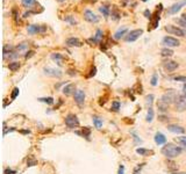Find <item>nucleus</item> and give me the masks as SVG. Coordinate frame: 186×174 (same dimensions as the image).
Here are the masks:
<instances>
[{
  "label": "nucleus",
  "instance_id": "40",
  "mask_svg": "<svg viewBox=\"0 0 186 174\" xmlns=\"http://www.w3.org/2000/svg\"><path fill=\"white\" fill-rule=\"evenodd\" d=\"M178 142L185 148V150H186V136H183V137H179L178 138Z\"/></svg>",
  "mask_w": 186,
  "mask_h": 174
},
{
  "label": "nucleus",
  "instance_id": "39",
  "mask_svg": "<svg viewBox=\"0 0 186 174\" xmlns=\"http://www.w3.org/2000/svg\"><path fill=\"white\" fill-rule=\"evenodd\" d=\"M27 46H28V44H27V43H21V44H19L15 49H17L18 51H22V50L27 49Z\"/></svg>",
  "mask_w": 186,
  "mask_h": 174
},
{
  "label": "nucleus",
  "instance_id": "33",
  "mask_svg": "<svg viewBox=\"0 0 186 174\" xmlns=\"http://www.w3.org/2000/svg\"><path fill=\"white\" fill-rule=\"evenodd\" d=\"M150 84H151V86H157V84H158V76H157V73H154V74H152Z\"/></svg>",
  "mask_w": 186,
  "mask_h": 174
},
{
  "label": "nucleus",
  "instance_id": "18",
  "mask_svg": "<svg viewBox=\"0 0 186 174\" xmlns=\"http://www.w3.org/2000/svg\"><path fill=\"white\" fill-rule=\"evenodd\" d=\"M127 32H128L127 27H121V28H119L117 32L114 34V38H115V40H121L122 37H126V34H128Z\"/></svg>",
  "mask_w": 186,
  "mask_h": 174
},
{
  "label": "nucleus",
  "instance_id": "45",
  "mask_svg": "<svg viewBox=\"0 0 186 174\" xmlns=\"http://www.w3.org/2000/svg\"><path fill=\"white\" fill-rule=\"evenodd\" d=\"M143 14H144V16L147 17V19H149V20H151V17H152V14H151V12H150V10H149V9H145Z\"/></svg>",
  "mask_w": 186,
  "mask_h": 174
},
{
  "label": "nucleus",
  "instance_id": "6",
  "mask_svg": "<svg viewBox=\"0 0 186 174\" xmlns=\"http://www.w3.org/2000/svg\"><path fill=\"white\" fill-rule=\"evenodd\" d=\"M142 34H143V30H142V29H134V30H130L128 34L126 35L124 41L128 42V43H130V42H135V41H136Z\"/></svg>",
  "mask_w": 186,
  "mask_h": 174
},
{
  "label": "nucleus",
  "instance_id": "21",
  "mask_svg": "<svg viewBox=\"0 0 186 174\" xmlns=\"http://www.w3.org/2000/svg\"><path fill=\"white\" fill-rule=\"evenodd\" d=\"M76 134L77 135H79L81 137H85V138L90 140V136H91V129H90L89 127H85V128H83L81 131H76Z\"/></svg>",
  "mask_w": 186,
  "mask_h": 174
},
{
  "label": "nucleus",
  "instance_id": "15",
  "mask_svg": "<svg viewBox=\"0 0 186 174\" xmlns=\"http://www.w3.org/2000/svg\"><path fill=\"white\" fill-rule=\"evenodd\" d=\"M168 130L172 134H184L185 132V129L180 125H177V124H169L168 125Z\"/></svg>",
  "mask_w": 186,
  "mask_h": 174
},
{
  "label": "nucleus",
  "instance_id": "17",
  "mask_svg": "<svg viewBox=\"0 0 186 174\" xmlns=\"http://www.w3.org/2000/svg\"><path fill=\"white\" fill-rule=\"evenodd\" d=\"M65 44H66L68 46H71V48H72V46H77V48H78V46H81V45H83V43L80 42L77 37H70V38H68V40L65 41Z\"/></svg>",
  "mask_w": 186,
  "mask_h": 174
},
{
  "label": "nucleus",
  "instance_id": "14",
  "mask_svg": "<svg viewBox=\"0 0 186 174\" xmlns=\"http://www.w3.org/2000/svg\"><path fill=\"white\" fill-rule=\"evenodd\" d=\"M163 66H164V69L166 70L168 72H172V71H175V70L178 69L179 64L175 61H166V62H164Z\"/></svg>",
  "mask_w": 186,
  "mask_h": 174
},
{
  "label": "nucleus",
  "instance_id": "46",
  "mask_svg": "<svg viewBox=\"0 0 186 174\" xmlns=\"http://www.w3.org/2000/svg\"><path fill=\"white\" fill-rule=\"evenodd\" d=\"M34 55H35V51H33V50H30V51H28V52H27V53H26V56H25V58H26V59H29V58H30V57H33Z\"/></svg>",
  "mask_w": 186,
  "mask_h": 174
},
{
  "label": "nucleus",
  "instance_id": "49",
  "mask_svg": "<svg viewBox=\"0 0 186 174\" xmlns=\"http://www.w3.org/2000/svg\"><path fill=\"white\" fill-rule=\"evenodd\" d=\"M68 73H69L70 76H75L77 72H76V70H75V71H73V70H69V71H68Z\"/></svg>",
  "mask_w": 186,
  "mask_h": 174
},
{
  "label": "nucleus",
  "instance_id": "22",
  "mask_svg": "<svg viewBox=\"0 0 186 174\" xmlns=\"http://www.w3.org/2000/svg\"><path fill=\"white\" fill-rule=\"evenodd\" d=\"M136 153L140 154V156H154V151L152 150H148V148H136Z\"/></svg>",
  "mask_w": 186,
  "mask_h": 174
},
{
  "label": "nucleus",
  "instance_id": "53",
  "mask_svg": "<svg viewBox=\"0 0 186 174\" xmlns=\"http://www.w3.org/2000/svg\"><path fill=\"white\" fill-rule=\"evenodd\" d=\"M58 2H63V1H65V0H57Z\"/></svg>",
  "mask_w": 186,
  "mask_h": 174
},
{
  "label": "nucleus",
  "instance_id": "48",
  "mask_svg": "<svg viewBox=\"0 0 186 174\" xmlns=\"http://www.w3.org/2000/svg\"><path fill=\"white\" fill-rule=\"evenodd\" d=\"M117 174H124V166H123V165H120Z\"/></svg>",
  "mask_w": 186,
  "mask_h": 174
},
{
  "label": "nucleus",
  "instance_id": "44",
  "mask_svg": "<svg viewBox=\"0 0 186 174\" xmlns=\"http://www.w3.org/2000/svg\"><path fill=\"white\" fill-rule=\"evenodd\" d=\"M87 42H89V43L91 44V45H97V44H100V43H99V42L97 41V40L94 38V37H92V38H89V40H87Z\"/></svg>",
  "mask_w": 186,
  "mask_h": 174
},
{
  "label": "nucleus",
  "instance_id": "2",
  "mask_svg": "<svg viewBox=\"0 0 186 174\" xmlns=\"http://www.w3.org/2000/svg\"><path fill=\"white\" fill-rule=\"evenodd\" d=\"M178 94L177 92L175 89H169L166 93H164L162 98H160V101H163L164 104H175L176 100L178 99Z\"/></svg>",
  "mask_w": 186,
  "mask_h": 174
},
{
  "label": "nucleus",
  "instance_id": "13",
  "mask_svg": "<svg viewBox=\"0 0 186 174\" xmlns=\"http://www.w3.org/2000/svg\"><path fill=\"white\" fill-rule=\"evenodd\" d=\"M185 5H186V0H181V1H179V2H176V4H173V5L170 7L169 13H170V14H176V13L179 12Z\"/></svg>",
  "mask_w": 186,
  "mask_h": 174
},
{
  "label": "nucleus",
  "instance_id": "8",
  "mask_svg": "<svg viewBox=\"0 0 186 174\" xmlns=\"http://www.w3.org/2000/svg\"><path fill=\"white\" fill-rule=\"evenodd\" d=\"M165 30L168 32L169 34L177 35V36H180V37L185 36V33H186V30H183L181 28H179V27H177V26H172V25L165 26Z\"/></svg>",
  "mask_w": 186,
  "mask_h": 174
},
{
  "label": "nucleus",
  "instance_id": "55",
  "mask_svg": "<svg viewBox=\"0 0 186 174\" xmlns=\"http://www.w3.org/2000/svg\"><path fill=\"white\" fill-rule=\"evenodd\" d=\"M183 95H184V96H186V93H184V94H183Z\"/></svg>",
  "mask_w": 186,
  "mask_h": 174
},
{
  "label": "nucleus",
  "instance_id": "29",
  "mask_svg": "<svg viewBox=\"0 0 186 174\" xmlns=\"http://www.w3.org/2000/svg\"><path fill=\"white\" fill-rule=\"evenodd\" d=\"M36 4V0H22V5L26 7V8H32L33 5Z\"/></svg>",
  "mask_w": 186,
  "mask_h": 174
},
{
  "label": "nucleus",
  "instance_id": "36",
  "mask_svg": "<svg viewBox=\"0 0 186 174\" xmlns=\"http://www.w3.org/2000/svg\"><path fill=\"white\" fill-rule=\"evenodd\" d=\"M19 93H20V89H19V87H15L13 91H12V94H11V99L12 100H15L17 99V96L19 95Z\"/></svg>",
  "mask_w": 186,
  "mask_h": 174
},
{
  "label": "nucleus",
  "instance_id": "20",
  "mask_svg": "<svg viewBox=\"0 0 186 174\" xmlns=\"http://www.w3.org/2000/svg\"><path fill=\"white\" fill-rule=\"evenodd\" d=\"M51 59H53V62H56L58 66H62V65H63V61H64V57H63L61 53H58V52H55V53H51Z\"/></svg>",
  "mask_w": 186,
  "mask_h": 174
},
{
  "label": "nucleus",
  "instance_id": "19",
  "mask_svg": "<svg viewBox=\"0 0 186 174\" xmlns=\"http://www.w3.org/2000/svg\"><path fill=\"white\" fill-rule=\"evenodd\" d=\"M155 143L157 144V145H163V144H165L166 143V137L162 134V132H157L156 135H155Z\"/></svg>",
  "mask_w": 186,
  "mask_h": 174
},
{
  "label": "nucleus",
  "instance_id": "34",
  "mask_svg": "<svg viewBox=\"0 0 186 174\" xmlns=\"http://www.w3.org/2000/svg\"><path fill=\"white\" fill-rule=\"evenodd\" d=\"M144 163H142V164H139V165L136 166L135 168H134V171H133V174H141V171H142V168L144 167Z\"/></svg>",
  "mask_w": 186,
  "mask_h": 174
},
{
  "label": "nucleus",
  "instance_id": "28",
  "mask_svg": "<svg viewBox=\"0 0 186 174\" xmlns=\"http://www.w3.org/2000/svg\"><path fill=\"white\" fill-rule=\"evenodd\" d=\"M99 10H100V13H102V15L105 17L109 16V7H108V6L102 5L101 7H99Z\"/></svg>",
  "mask_w": 186,
  "mask_h": 174
},
{
  "label": "nucleus",
  "instance_id": "3",
  "mask_svg": "<svg viewBox=\"0 0 186 174\" xmlns=\"http://www.w3.org/2000/svg\"><path fill=\"white\" fill-rule=\"evenodd\" d=\"M64 122H65V125H66L69 129H76V128L79 127V124H80L77 115H75V114H68V115L65 116Z\"/></svg>",
  "mask_w": 186,
  "mask_h": 174
},
{
  "label": "nucleus",
  "instance_id": "9",
  "mask_svg": "<svg viewBox=\"0 0 186 174\" xmlns=\"http://www.w3.org/2000/svg\"><path fill=\"white\" fill-rule=\"evenodd\" d=\"M175 107H176V110L178 112H185L186 110V96L184 95H179L178 99L175 102Z\"/></svg>",
  "mask_w": 186,
  "mask_h": 174
},
{
  "label": "nucleus",
  "instance_id": "24",
  "mask_svg": "<svg viewBox=\"0 0 186 174\" xmlns=\"http://www.w3.org/2000/svg\"><path fill=\"white\" fill-rule=\"evenodd\" d=\"M20 68H21V64H20L19 62H17V61H15V62H11V63L8 64V69L11 70L12 72H17V71H18Z\"/></svg>",
  "mask_w": 186,
  "mask_h": 174
},
{
  "label": "nucleus",
  "instance_id": "50",
  "mask_svg": "<svg viewBox=\"0 0 186 174\" xmlns=\"http://www.w3.org/2000/svg\"><path fill=\"white\" fill-rule=\"evenodd\" d=\"M183 91H184V93H186V82L184 84V86H183Z\"/></svg>",
  "mask_w": 186,
  "mask_h": 174
},
{
  "label": "nucleus",
  "instance_id": "7",
  "mask_svg": "<svg viewBox=\"0 0 186 174\" xmlns=\"http://www.w3.org/2000/svg\"><path fill=\"white\" fill-rule=\"evenodd\" d=\"M162 44H164V45L168 46V48H173V46H179V45H180V42H179V40L176 38V37L165 36V37H163V40H162Z\"/></svg>",
  "mask_w": 186,
  "mask_h": 174
},
{
  "label": "nucleus",
  "instance_id": "37",
  "mask_svg": "<svg viewBox=\"0 0 186 174\" xmlns=\"http://www.w3.org/2000/svg\"><path fill=\"white\" fill-rule=\"evenodd\" d=\"M111 109H112L113 112H119V109H120V102H119V101H113Z\"/></svg>",
  "mask_w": 186,
  "mask_h": 174
},
{
  "label": "nucleus",
  "instance_id": "47",
  "mask_svg": "<svg viewBox=\"0 0 186 174\" xmlns=\"http://www.w3.org/2000/svg\"><path fill=\"white\" fill-rule=\"evenodd\" d=\"M17 172L14 171V170H11V168H6L5 170V172H4V174H15Z\"/></svg>",
  "mask_w": 186,
  "mask_h": 174
},
{
  "label": "nucleus",
  "instance_id": "25",
  "mask_svg": "<svg viewBox=\"0 0 186 174\" xmlns=\"http://www.w3.org/2000/svg\"><path fill=\"white\" fill-rule=\"evenodd\" d=\"M173 50H171L170 48H164V49H162V51H160V55L163 56V57H172L173 56Z\"/></svg>",
  "mask_w": 186,
  "mask_h": 174
},
{
  "label": "nucleus",
  "instance_id": "41",
  "mask_svg": "<svg viewBox=\"0 0 186 174\" xmlns=\"http://www.w3.org/2000/svg\"><path fill=\"white\" fill-rule=\"evenodd\" d=\"M112 17L114 19V20H119L120 19V13L114 8V12H112Z\"/></svg>",
  "mask_w": 186,
  "mask_h": 174
},
{
  "label": "nucleus",
  "instance_id": "5",
  "mask_svg": "<svg viewBox=\"0 0 186 174\" xmlns=\"http://www.w3.org/2000/svg\"><path fill=\"white\" fill-rule=\"evenodd\" d=\"M27 32L30 35L44 34L47 32V26H44V25H30L27 28Z\"/></svg>",
  "mask_w": 186,
  "mask_h": 174
},
{
  "label": "nucleus",
  "instance_id": "30",
  "mask_svg": "<svg viewBox=\"0 0 186 174\" xmlns=\"http://www.w3.org/2000/svg\"><path fill=\"white\" fill-rule=\"evenodd\" d=\"M38 101L44 102V104H53V98H51V96H48V98H40Z\"/></svg>",
  "mask_w": 186,
  "mask_h": 174
},
{
  "label": "nucleus",
  "instance_id": "16",
  "mask_svg": "<svg viewBox=\"0 0 186 174\" xmlns=\"http://www.w3.org/2000/svg\"><path fill=\"white\" fill-rule=\"evenodd\" d=\"M76 86H75V84H68V85H65V86L63 87L62 92L65 94V95H72V94H75L76 92Z\"/></svg>",
  "mask_w": 186,
  "mask_h": 174
},
{
  "label": "nucleus",
  "instance_id": "57",
  "mask_svg": "<svg viewBox=\"0 0 186 174\" xmlns=\"http://www.w3.org/2000/svg\"><path fill=\"white\" fill-rule=\"evenodd\" d=\"M185 36H186V33H185Z\"/></svg>",
  "mask_w": 186,
  "mask_h": 174
},
{
  "label": "nucleus",
  "instance_id": "1",
  "mask_svg": "<svg viewBox=\"0 0 186 174\" xmlns=\"http://www.w3.org/2000/svg\"><path fill=\"white\" fill-rule=\"evenodd\" d=\"M160 152H162L163 156L172 159V158H176V157L180 156L181 152H183V148H180V146L175 145V144H165V146L162 148Z\"/></svg>",
  "mask_w": 186,
  "mask_h": 174
},
{
  "label": "nucleus",
  "instance_id": "32",
  "mask_svg": "<svg viewBox=\"0 0 186 174\" xmlns=\"http://www.w3.org/2000/svg\"><path fill=\"white\" fill-rule=\"evenodd\" d=\"M154 99H155V96L152 95V94H149V95H147V98H145V104H147V106L149 108H151V106H152Z\"/></svg>",
  "mask_w": 186,
  "mask_h": 174
},
{
  "label": "nucleus",
  "instance_id": "12",
  "mask_svg": "<svg viewBox=\"0 0 186 174\" xmlns=\"http://www.w3.org/2000/svg\"><path fill=\"white\" fill-rule=\"evenodd\" d=\"M44 74L47 76H49V77H56V78H59V77H62V71L61 70H56V69H53V68H44Z\"/></svg>",
  "mask_w": 186,
  "mask_h": 174
},
{
  "label": "nucleus",
  "instance_id": "23",
  "mask_svg": "<svg viewBox=\"0 0 186 174\" xmlns=\"http://www.w3.org/2000/svg\"><path fill=\"white\" fill-rule=\"evenodd\" d=\"M92 120H93V124H94V127L97 128V129H101L102 128V120L97 116V115H94L93 117H92Z\"/></svg>",
  "mask_w": 186,
  "mask_h": 174
},
{
  "label": "nucleus",
  "instance_id": "54",
  "mask_svg": "<svg viewBox=\"0 0 186 174\" xmlns=\"http://www.w3.org/2000/svg\"><path fill=\"white\" fill-rule=\"evenodd\" d=\"M141 1H143V2H145V1H148V0H141Z\"/></svg>",
  "mask_w": 186,
  "mask_h": 174
},
{
  "label": "nucleus",
  "instance_id": "4",
  "mask_svg": "<svg viewBox=\"0 0 186 174\" xmlns=\"http://www.w3.org/2000/svg\"><path fill=\"white\" fill-rule=\"evenodd\" d=\"M163 10V5L160 4L157 6V9H156V13L152 15L151 17V27L149 28V30H152V29H156L158 27V23H160V13Z\"/></svg>",
  "mask_w": 186,
  "mask_h": 174
},
{
  "label": "nucleus",
  "instance_id": "38",
  "mask_svg": "<svg viewBox=\"0 0 186 174\" xmlns=\"http://www.w3.org/2000/svg\"><path fill=\"white\" fill-rule=\"evenodd\" d=\"M96 74H97V68L93 66V68H91V70H90V73L87 74V78H92V77H94Z\"/></svg>",
  "mask_w": 186,
  "mask_h": 174
},
{
  "label": "nucleus",
  "instance_id": "56",
  "mask_svg": "<svg viewBox=\"0 0 186 174\" xmlns=\"http://www.w3.org/2000/svg\"><path fill=\"white\" fill-rule=\"evenodd\" d=\"M178 174H186V173H178Z\"/></svg>",
  "mask_w": 186,
  "mask_h": 174
},
{
  "label": "nucleus",
  "instance_id": "11",
  "mask_svg": "<svg viewBox=\"0 0 186 174\" xmlns=\"http://www.w3.org/2000/svg\"><path fill=\"white\" fill-rule=\"evenodd\" d=\"M73 98H75L76 104L81 106V104H84V101H85V92L83 89H77L76 93L73 94Z\"/></svg>",
  "mask_w": 186,
  "mask_h": 174
},
{
  "label": "nucleus",
  "instance_id": "43",
  "mask_svg": "<svg viewBox=\"0 0 186 174\" xmlns=\"http://www.w3.org/2000/svg\"><path fill=\"white\" fill-rule=\"evenodd\" d=\"M173 80L175 81H184V82H186V77H184V76H178V77H175Z\"/></svg>",
  "mask_w": 186,
  "mask_h": 174
},
{
  "label": "nucleus",
  "instance_id": "51",
  "mask_svg": "<svg viewBox=\"0 0 186 174\" xmlns=\"http://www.w3.org/2000/svg\"><path fill=\"white\" fill-rule=\"evenodd\" d=\"M180 17H181V19H184V20L186 21V14H183V15H181Z\"/></svg>",
  "mask_w": 186,
  "mask_h": 174
},
{
  "label": "nucleus",
  "instance_id": "27",
  "mask_svg": "<svg viewBox=\"0 0 186 174\" xmlns=\"http://www.w3.org/2000/svg\"><path fill=\"white\" fill-rule=\"evenodd\" d=\"M157 107H158V109H160L162 113L168 112V109H169V104H164V102H163V101H160V100L157 102Z\"/></svg>",
  "mask_w": 186,
  "mask_h": 174
},
{
  "label": "nucleus",
  "instance_id": "26",
  "mask_svg": "<svg viewBox=\"0 0 186 174\" xmlns=\"http://www.w3.org/2000/svg\"><path fill=\"white\" fill-rule=\"evenodd\" d=\"M154 117H155V112H154V109H152V107L148 109V113H147V117H145V121L147 122H152L154 120Z\"/></svg>",
  "mask_w": 186,
  "mask_h": 174
},
{
  "label": "nucleus",
  "instance_id": "10",
  "mask_svg": "<svg viewBox=\"0 0 186 174\" xmlns=\"http://www.w3.org/2000/svg\"><path fill=\"white\" fill-rule=\"evenodd\" d=\"M84 19L90 22V23H97L99 22V16H98L97 14H94L92 10H90V9H86L85 12H84Z\"/></svg>",
  "mask_w": 186,
  "mask_h": 174
},
{
  "label": "nucleus",
  "instance_id": "35",
  "mask_svg": "<svg viewBox=\"0 0 186 174\" xmlns=\"http://www.w3.org/2000/svg\"><path fill=\"white\" fill-rule=\"evenodd\" d=\"M66 22H69L71 26H75V25H77V21L73 19V16L72 15H68V16H65V19H64Z\"/></svg>",
  "mask_w": 186,
  "mask_h": 174
},
{
  "label": "nucleus",
  "instance_id": "42",
  "mask_svg": "<svg viewBox=\"0 0 186 174\" xmlns=\"http://www.w3.org/2000/svg\"><path fill=\"white\" fill-rule=\"evenodd\" d=\"M36 164H37V161H36L35 159H32V158H30V159L27 160V165L28 166H35Z\"/></svg>",
  "mask_w": 186,
  "mask_h": 174
},
{
  "label": "nucleus",
  "instance_id": "31",
  "mask_svg": "<svg viewBox=\"0 0 186 174\" xmlns=\"http://www.w3.org/2000/svg\"><path fill=\"white\" fill-rule=\"evenodd\" d=\"M102 37H104V32H102L101 29H98L97 33H96V35H94V38H96L98 42L100 43V42H101V40H102Z\"/></svg>",
  "mask_w": 186,
  "mask_h": 174
},
{
  "label": "nucleus",
  "instance_id": "52",
  "mask_svg": "<svg viewBox=\"0 0 186 174\" xmlns=\"http://www.w3.org/2000/svg\"><path fill=\"white\" fill-rule=\"evenodd\" d=\"M84 1H86V2H92V1H94V0H84Z\"/></svg>",
  "mask_w": 186,
  "mask_h": 174
}]
</instances>
